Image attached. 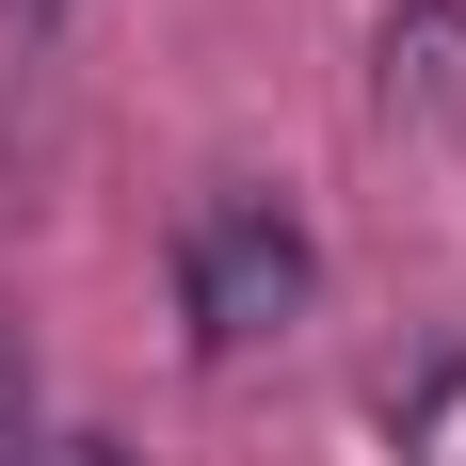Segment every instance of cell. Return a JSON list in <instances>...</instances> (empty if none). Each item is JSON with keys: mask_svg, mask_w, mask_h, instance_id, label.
Segmentation results:
<instances>
[{"mask_svg": "<svg viewBox=\"0 0 466 466\" xmlns=\"http://www.w3.org/2000/svg\"><path fill=\"white\" fill-rule=\"evenodd\" d=\"M0 16H16V33H48V16H65V0H0Z\"/></svg>", "mask_w": 466, "mask_h": 466, "instance_id": "5", "label": "cell"}, {"mask_svg": "<svg viewBox=\"0 0 466 466\" xmlns=\"http://www.w3.org/2000/svg\"><path fill=\"white\" fill-rule=\"evenodd\" d=\"M16 434H33V354H16V322H0V466H16Z\"/></svg>", "mask_w": 466, "mask_h": 466, "instance_id": "3", "label": "cell"}, {"mask_svg": "<svg viewBox=\"0 0 466 466\" xmlns=\"http://www.w3.org/2000/svg\"><path fill=\"white\" fill-rule=\"evenodd\" d=\"M306 289H322V241L289 226L274 193H209L177 226V322L209 370H241V354H274L289 322H306Z\"/></svg>", "mask_w": 466, "mask_h": 466, "instance_id": "1", "label": "cell"}, {"mask_svg": "<svg viewBox=\"0 0 466 466\" xmlns=\"http://www.w3.org/2000/svg\"><path fill=\"white\" fill-rule=\"evenodd\" d=\"M16 466H129V451H96V434H48V451H16Z\"/></svg>", "mask_w": 466, "mask_h": 466, "instance_id": "4", "label": "cell"}, {"mask_svg": "<svg viewBox=\"0 0 466 466\" xmlns=\"http://www.w3.org/2000/svg\"><path fill=\"white\" fill-rule=\"evenodd\" d=\"M402 96H466V0H419V16H386V113H402Z\"/></svg>", "mask_w": 466, "mask_h": 466, "instance_id": "2", "label": "cell"}]
</instances>
